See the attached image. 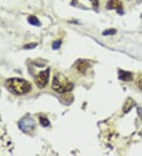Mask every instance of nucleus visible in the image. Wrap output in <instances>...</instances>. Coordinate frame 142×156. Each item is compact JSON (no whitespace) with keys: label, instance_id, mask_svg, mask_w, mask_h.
I'll return each instance as SVG.
<instances>
[{"label":"nucleus","instance_id":"1","mask_svg":"<svg viewBox=\"0 0 142 156\" xmlns=\"http://www.w3.org/2000/svg\"><path fill=\"white\" fill-rule=\"evenodd\" d=\"M7 89L14 95H24L28 93L32 88L31 84L27 80L20 78H11L8 79L6 82Z\"/></svg>","mask_w":142,"mask_h":156},{"label":"nucleus","instance_id":"2","mask_svg":"<svg viewBox=\"0 0 142 156\" xmlns=\"http://www.w3.org/2000/svg\"><path fill=\"white\" fill-rule=\"evenodd\" d=\"M74 88L73 83L63 76V74L55 75L52 80V88L58 93H66L70 91Z\"/></svg>","mask_w":142,"mask_h":156},{"label":"nucleus","instance_id":"3","mask_svg":"<svg viewBox=\"0 0 142 156\" xmlns=\"http://www.w3.org/2000/svg\"><path fill=\"white\" fill-rule=\"evenodd\" d=\"M19 129L25 133H31L36 128V123L35 121L30 117L22 118L20 122H18Z\"/></svg>","mask_w":142,"mask_h":156},{"label":"nucleus","instance_id":"4","mask_svg":"<svg viewBox=\"0 0 142 156\" xmlns=\"http://www.w3.org/2000/svg\"><path fill=\"white\" fill-rule=\"evenodd\" d=\"M50 69H47L46 70L42 71L40 73H38L37 76H36L35 82H36V85L40 88H44L48 83L50 76Z\"/></svg>","mask_w":142,"mask_h":156},{"label":"nucleus","instance_id":"5","mask_svg":"<svg viewBox=\"0 0 142 156\" xmlns=\"http://www.w3.org/2000/svg\"><path fill=\"white\" fill-rule=\"evenodd\" d=\"M89 67H90L89 62L87 61H85V60L78 61L77 62V65H76V68H77L78 72L82 73H85Z\"/></svg>","mask_w":142,"mask_h":156},{"label":"nucleus","instance_id":"6","mask_svg":"<svg viewBox=\"0 0 142 156\" xmlns=\"http://www.w3.org/2000/svg\"><path fill=\"white\" fill-rule=\"evenodd\" d=\"M107 7L108 9H116L118 11L122 10V3L121 0H110L107 4Z\"/></svg>","mask_w":142,"mask_h":156},{"label":"nucleus","instance_id":"7","mask_svg":"<svg viewBox=\"0 0 142 156\" xmlns=\"http://www.w3.org/2000/svg\"><path fill=\"white\" fill-rule=\"evenodd\" d=\"M118 77L120 80H124V81H129L133 80V74L132 73L120 70L118 73Z\"/></svg>","mask_w":142,"mask_h":156},{"label":"nucleus","instance_id":"8","mask_svg":"<svg viewBox=\"0 0 142 156\" xmlns=\"http://www.w3.org/2000/svg\"><path fill=\"white\" fill-rule=\"evenodd\" d=\"M28 21L30 23L31 25H34V26H40V21L35 16H29L28 17Z\"/></svg>","mask_w":142,"mask_h":156},{"label":"nucleus","instance_id":"9","mask_svg":"<svg viewBox=\"0 0 142 156\" xmlns=\"http://www.w3.org/2000/svg\"><path fill=\"white\" fill-rule=\"evenodd\" d=\"M133 101L131 99H129L126 101L125 106H124V112H128L133 107Z\"/></svg>","mask_w":142,"mask_h":156},{"label":"nucleus","instance_id":"10","mask_svg":"<svg viewBox=\"0 0 142 156\" xmlns=\"http://www.w3.org/2000/svg\"><path fill=\"white\" fill-rule=\"evenodd\" d=\"M40 124L43 126H44V127H47V126H48L50 125V122L45 117H40Z\"/></svg>","mask_w":142,"mask_h":156},{"label":"nucleus","instance_id":"11","mask_svg":"<svg viewBox=\"0 0 142 156\" xmlns=\"http://www.w3.org/2000/svg\"><path fill=\"white\" fill-rule=\"evenodd\" d=\"M116 33V31L115 29H107L106 31H104L103 33L104 36H109V35H113Z\"/></svg>","mask_w":142,"mask_h":156},{"label":"nucleus","instance_id":"12","mask_svg":"<svg viewBox=\"0 0 142 156\" xmlns=\"http://www.w3.org/2000/svg\"><path fill=\"white\" fill-rule=\"evenodd\" d=\"M61 45H62V41H60V40H59V41H55V42H54L53 44H52V48H53V49L57 50L60 48Z\"/></svg>","mask_w":142,"mask_h":156},{"label":"nucleus","instance_id":"13","mask_svg":"<svg viewBox=\"0 0 142 156\" xmlns=\"http://www.w3.org/2000/svg\"><path fill=\"white\" fill-rule=\"evenodd\" d=\"M137 85L138 86L140 89H142V75H140V76L137 78Z\"/></svg>","mask_w":142,"mask_h":156},{"label":"nucleus","instance_id":"14","mask_svg":"<svg viewBox=\"0 0 142 156\" xmlns=\"http://www.w3.org/2000/svg\"><path fill=\"white\" fill-rule=\"evenodd\" d=\"M92 2H93V5L94 6H98V0H90Z\"/></svg>","mask_w":142,"mask_h":156}]
</instances>
